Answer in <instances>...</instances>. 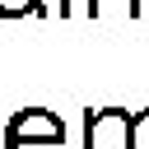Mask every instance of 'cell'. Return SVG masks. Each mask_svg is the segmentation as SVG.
I'll return each mask as SVG.
<instances>
[{"mask_svg":"<svg viewBox=\"0 0 149 149\" xmlns=\"http://www.w3.org/2000/svg\"><path fill=\"white\" fill-rule=\"evenodd\" d=\"M19 140H56V144H65V121L56 112H47V107H23L5 126V144H19Z\"/></svg>","mask_w":149,"mask_h":149,"instance_id":"7a4b0ae2","label":"cell"},{"mask_svg":"<svg viewBox=\"0 0 149 149\" xmlns=\"http://www.w3.org/2000/svg\"><path fill=\"white\" fill-rule=\"evenodd\" d=\"M5 149H65L56 140H19V144H5Z\"/></svg>","mask_w":149,"mask_h":149,"instance_id":"8992f818","label":"cell"},{"mask_svg":"<svg viewBox=\"0 0 149 149\" xmlns=\"http://www.w3.org/2000/svg\"><path fill=\"white\" fill-rule=\"evenodd\" d=\"M130 149H149V107L130 116Z\"/></svg>","mask_w":149,"mask_h":149,"instance_id":"5b68a950","label":"cell"},{"mask_svg":"<svg viewBox=\"0 0 149 149\" xmlns=\"http://www.w3.org/2000/svg\"><path fill=\"white\" fill-rule=\"evenodd\" d=\"M130 116L126 107L84 112V149H130Z\"/></svg>","mask_w":149,"mask_h":149,"instance_id":"6da1fadb","label":"cell"},{"mask_svg":"<svg viewBox=\"0 0 149 149\" xmlns=\"http://www.w3.org/2000/svg\"><path fill=\"white\" fill-rule=\"evenodd\" d=\"M23 14H42V0H0V19H23Z\"/></svg>","mask_w":149,"mask_h":149,"instance_id":"277c9868","label":"cell"},{"mask_svg":"<svg viewBox=\"0 0 149 149\" xmlns=\"http://www.w3.org/2000/svg\"><path fill=\"white\" fill-rule=\"evenodd\" d=\"M88 14H98V19H135L140 0H88Z\"/></svg>","mask_w":149,"mask_h":149,"instance_id":"3957f363","label":"cell"}]
</instances>
